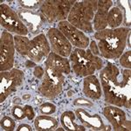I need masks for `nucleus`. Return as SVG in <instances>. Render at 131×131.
<instances>
[{"mask_svg": "<svg viewBox=\"0 0 131 131\" xmlns=\"http://www.w3.org/2000/svg\"><path fill=\"white\" fill-rule=\"evenodd\" d=\"M129 29L120 27L115 29H104L95 32L94 38L98 41L100 54L107 60H115L122 55L127 45V38Z\"/></svg>", "mask_w": 131, "mask_h": 131, "instance_id": "f03ea898", "label": "nucleus"}, {"mask_svg": "<svg viewBox=\"0 0 131 131\" xmlns=\"http://www.w3.org/2000/svg\"><path fill=\"white\" fill-rule=\"evenodd\" d=\"M64 82V74L46 67L44 79L39 86V92L46 98L53 99L62 93Z\"/></svg>", "mask_w": 131, "mask_h": 131, "instance_id": "423d86ee", "label": "nucleus"}, {"mask_svg": "<svg viewBox=\"0 0 131 131\" xmlns=\"http://www.w3.org/2000/svg\"><path fill=\"white\" fill-rule=\"evenodd\" d=\"M45 64L46 67H50L62 74H69L71 72V65L68 60L55 52H50Z\"/></svg>", "mask_w": 131, "mask_h": 131, "instance_id": "f3484780", "label": "nucleus"}, {"mask_svg": "<svg viewBox=\"0 0 131 131\" xmlns=\"http://www.w3.org/2000/svg\"><path fill=\"white\" fill-rule=\"evenodd\" d=\"M34 126L38 131L54 130L58 127V122L55 118L49 115H39L34 121Z\"/></svg>", "mask_w": 131, "mask_h": 131, "instance_id": "6ab92c4d", "label": "nucleus"}, {"mask_svg": "<svg viewBox=\"0 0 131 131\" xmlns=\"http://www.w3.org/2000/svg\"><path fill=\"white\" fill-rule=\"evenodd\" d=\"M49 42L54 52L62 57L70 56L72 45L66 36L57 28H51L47 32Z\"/></svg>", "mask_w": 131, "mask_h": 131, "instance_id": "9b49d317", "label": "nucleus"}, {"mask_svg": "<svg viewBox=\"0 0 131 131\" xmlns=\"http://www.w3.org/2000/svg\"><path fill=\"white\" fill-rule=\"evenodd\" d=\"M75 115L79 120L88 128H92L93 130H107L109 129L108 127L104 124L102 119L99 115H90L88 112L83 108H78L75 111Z\"/></svg>", "mask_w": 131, "mask_h": 131, "instance_id": "2eb2a0df", "label": "nucleus"}, {"mask_svg": "<svg viewBox=\"0 0 131 131\" xmlns=\"http://www.w3.org/2000/svg\"><path fill=\"white\" fill-rule=\"evenodd\" d=\"M33 73H34L36 78H38V79H41V78L44 76V74H45V71H44V69L42 68L41 67H39V66H38V67H35Z\"/></svg>", "mask_w": 131, "mask_h": 131, "instance_id": "c756f323", "label": "nucleus"}, {"mask_svg": "<svg viewBox=\"0 0 131 131\" xmlns=\"http://www.w3.org/2000/svg\"><path fill=\"white\" fill-rule=\"evenodd\" d=\"M70 60L73 72L80 77L94 74L95 70H101L103 67L101 59L94 55L90 50L85 51L81 48H75L72 51Z\"/></svg>", "mask_w": 131, "mask_h": 131, "instance_id": "20e7f679", "label": "nucleus"}, {"mask_svg": "<svg viewBox=\"0 0 131 131\" xmlns=\"http://www.w3.org/2000/svg\"><path fill=\"white\" fill-rule=\"evenodd\" d=\"M74 104L77 106H86V107H92L93 102L90 101H88L84 98H78L74 101Z\"/></svg>", "mask_w": 131, "mask_h": 131, "instance_id": "cd10ccee", "label": "nucleus"}, {"mask_svg": "<svg viewBox=\"0 0 131 131\" xmlns=\"http://www.w3.org/2000/svg\"><path fill=\"white\" fill-rule=\"evenodd\" d=\"M83 93L84 94L92 99L99 100L102 95V88L101 82L95 75L86 76L83 81Z\"/></svg>", "mask_w": 131, "mask_h": 131, "instance_id": "dca6fc26", "label": "nucleus"}, {"mask_svg": "<svg viewBox=\"0 0 131 131\" xmlns=\"http://www.w3.org/2000/svg\"><path fill=\"white\" fill-rule=\"evenodd\" d=\"M113 5L111 0H100L97 2V10L94 18V27L99 31L106 29L107 26V12Z\"/></svg>", "mask_w": 131, "mask_h": 131, "instance_id": "4468645a", "label": "nucleus"}, {"mask_svg": "<svg viewBox=\"0 0 131 131\" xmlns=\"http://www.w3.org/2000/svg\"><path fill=\"white\" fill-rule=\"evenodd\" d=\"M50 54V45L44 34H39L31 40L28 57L34 62H40Z\"/></svg>", "mask_w": 131, "mask_h": 131, "instance_id": "f8f14e48", "label": "nucleus"}, {"mask_svg": "<svg viewBox=\"0 0 131 131\" xmlns=\"http://www.w3.org/2000/svg\"><path fill=\"white\" fill-rule=\"evenodd\" d=\"M24 73L19 69H12L10 72H1L0 74V101H5L10 94L14 93L23 84Z\"/></svg>", "mask_w": 131, "mask_h": 131, "instance_id": "6e6552de", "label": "nucleus"}, {"mask_svg": "<svg viewBox=\"0 0 131 131\" xmlns=\"http://www.w3.org/2000/svg\"><path fill=\"white\" fill-rule=\"evenodd\" d=\"M39 109H40V112L43 115H52V114L55 113L56 107L55 105L51 102H45L41 105Z\"/></svg>", "mask_w": 131, "mask_h": 131, "instance_id": "a878e982", "label": "nucleus"}, {"mask_svg": "<svg viewBox=\"0 0 131 131\" xmlns=\"http://www.w3.org/2000/svg\"><path fill=\"white\" fill-rule=\"evenodd\" d=\"M103 115L113 126L114 130L130 131V122L127 121L125 113L121 108L116 106L106 107L103 110Z\"/></svg>", "mask_w": 131, "mask_h": 131, "instance_id": "ddd939ff", "label": "nucleus"}, {"mask_svg": "<svg viewBox=\"0 0 131 131\" xmlns=\"http://www.w3.org/2000/svg\"><path fill=\"white\" fill-rule=\"evenodd\" d=\"M14 103H15V104H17V103H18V104H19V103H20V99L19 98H16L15 100H14Z\"/></svg>", "mask_w": 131, "mask_h": 131, "instance_id": "72a5a7b5", "label": "nucleus"}, {"mask_svg": "<svg viewBox=\"0 0 131 131\" xmlns=\"http://www.w3.org/2000/svg\"><path fill=\"white\" fill-rule=\"evenodd\" d=\"M76 1L72 0H47L41 4L40 12L49 23L64 21Z\"/></svg>", "mask_w": 131, "mask_h": 131, "instance_id": "39448f33", "label": "nucleus"}, {"mask_svg": "<svg viewBox=\"0 0 131 131\" xmlns=\"http://www.w3.org/2000/svg\"><path fill=\"white\" fill-rule=\"evenodd\" d=\"M18 16L25 25V26L27 27L28 31L30 30L32 33H36L39 31L43 23L41 16L30 10L25 9H21L18 10Z\"/></svg>", "mask_w": 131, "mask_h": 131, "instance_id": "a211bd4d", "label": "nucleus"}, {"mask_svg": "<svg viewBox=\"0 0 131 131\" xmlns=\"http://www.w3.org/2000/svg\"><path fill=\"white\" fill-rule=\"evenodd\" d=\"M58 27L59 30L68 39L71 45L81 49H85L89 46V39L86 37V35L83 31L73 26L68 21L64 20L59 22Z\"/></svg>", "mask_w": 131, "mask_h": 131, "instance_id": "9d476101", "label": "nucleus"}, {"mask_svg": "<svg viewBox=\"0 0 131 131\" xmlns=\"http://www.w3.org/2000/svg\"><path fill=\"white\" fill-rule=\"evenodd\" d=\"M12 115L16 120H23L25 117L24 107L18 106V105H15L12 109Z\"/></svg>", "mask_w": 131, "mask_h": 131, "instance_id": "bb28decb", "label": "nucleus"}, {"mask_svg": "<svg viewBox=\"0 0 131 131\" xmlns=\"http://www.w3.org/2000/svg\"><path fill=\"white\" fill-rule=\"evenodd\" d=\"M0 19L1 25L9 32H14L16 35L25 36L28 33V29L21 20L18 14L5 4L0 5Z\"/></svg>", "mask_w": 131, "mask_h": 131, "instance_id": "0eeeda50", "label": "nucleus"}, {"mask_svg": "<svg viewBox=\"0 0 131 131\" xmlns=\"http://www.w3.org/2000/svg\"><path fill=\"white\" fill-rule=\"evenodd\" d=\"M14 43L17 52L23 56H27L31 46V40L25 36L16 35L14 37Z\"/></svg>", "mask_w": 131, "mask_h": 131, "instance_id": "4be33fe9", "label": "nucleus"}, {"mask_svg": "<svg viewBox=\"0 0 131 131\" xmlns=\"http://www.w3.org/2000/svg\"><path fill=\"white\" fill-rule=\"evenodd\" d=\"M24 111L25 114V117H27L29 120H32L35 116V113L33 108L29 105H26V106L24 107Z\"/></svg>", "mask_w": 131, "mask_h": 131, "instance_id": "c85d7f7f", "label": "nucleus"}, {"mask_svg": "<svg viewBox=\"0 0 131 131\" xmlns=\"http://www.w3.org/2000/svg\"><path fill=\"white\" fill-rule=\"evenodd\" d=\"M107 25L110 29L118 28L123 21V14L118 7H113L107 12Z\"/></svg>", "mask_w": 131, "mask_h": 131, "instance_id": "412c9836", "label": "nucleus"}, {"mask_svg": "<svg viewBox=\"0 0 131 131\" xmlns=\"http://www.w3.org/2000/svg\"><path fill=\"white\" fill-rule=\"evenodd\" d=\"M14 37L9 31H3L0 39V70L5 72L12 68L15 55Z\"/></svg>", "mask_w": 131, "mask_h": 131, "instance_id": "1a4fd4ad", "label": "nucleus"}, {"mask_svg": "<svg viewBox=\"0 0 131 131\" xmlns=\"http://www.w3.org/2000/svg\"><path fill=\"white\" fill-rule=\"evenodd\" d=\"M60 122L65 130H86V128L75 122V114L72 111H66L61 115Z\"/></svg>", "mask_w": 131, "mask_h": 131, "instance_id": "aec40b11", "label": "nucleus"}, {"mask_svg": "<svg viewBox=\"0 0 131 131\" xmlns=\"http://www.w3.org/2000/svg\"><path fill=\"white\" fill-rule=\"evenodd\" d=\"M105 101L118 107H131V72L121 73L116 66L108 63L100 73Z\"/></svg>", "mask_w": 131, "mask_h": 131, "instance_id": "f257e3e1", "label": "nucleus"}, {"mask_svg": "<svg viewBox=\"0 0 131 131\" xmlns=\"http://www.w3.org/2000/svg\"><path fill=\"white\" fill-rule=\"evenodd\" d=\"M1 127L5 130L12 131L15 128V122L9 116H5L1 119Z\"/></svg>", "mask_w": 131, "mask_h": 131, "instance_id": "5701e85b", "label": "nucleus"}, {"mask_svg": "<svg viewBox=\"0 0 131 131\" xmlns=\"http://www.w3.org/2000/svg\"><path fill=\"white\" fill-rule=\"evenodd\" d=\"M97 2L96 0L76 1L67 17L68 22L80 31L92 32L94 31L93 20L97 10Z\"/></svg>", "mask_w": 131, "mask_h": 131, "instance_id": "7ed1b4c3", "label": "nucleus"}, {"mask_svg": "<svg viewBox=\"0 0 131 131\" xmlns=\"http://www.w3.org/2000/svg\"><path fill=\"white\" fill-rule=\"evenodd\" d=\"M30 98H31V95H30V94H24V96H23V99H24L25 101L29 100V99H30Z\"/></svg>", "mask_w": 131, "mask_h": 131, "instance_id": "473e14b6", "label": "nucleus"}, {"mask_svg": "<svg viewBox=\"0 0 131 131\" xmlns=\"http://www.w3.org/2000/svg\"><path fill=\"white\" fill-rule=\"evenodd\" d=\"M17 130L18 131H31V126L27 125V124H21L18 127V128H17Z\"/></svg>", "mask_w": 131, "mask_h": 131, "instance_id": "2f4dec72", "label": "nucleus"}, {"mask_svg": "<svg viewBox=\"0 0 131 131\" xmlns=\"http://www.w3.org/2000/svg\"><path fill=\"white\" fill-rule=\"evenodd\" d=\"M18 2H19L20 5L25 10L34 9L39 5L43 3L42 1H38V0H20Z\"/></svg>", "mask_w": 131, "mask_h": 131, "instance_id": "393cba45", "label": "nucleus"}, {"mask_svg": "<svg viewBox=\"0 0 131 131\" xmlns=\"http://www.w3.org/2000/svg\"><path fill=\"white\" fill-rule=\"evenodd\" d=\"M120 58V64L122 67H126L127 69H130L131 67V51L124 52L122 55L119 57Z\"/></svg>", "mask_w": 131, "mask_h": 131, "instance_id": "b1692460", "label": "nucleus"}, {"mask_svg": "<svg viewBox=\"0 0 131 131\" xmlns=\"http://www.w3.org/2000/svg\"><path fill=\"white\" fill-rule=\"evenodd\" d=\"M90 51L92 52V53L94 55H99L100 54V52H99V49H98V46H97L96 42L94 40L91 41L90 43Z\"/></svg>", "mask_w": 131, "mask_h": 131, "instance_id": "7c9ffc66", "label": "nucleus"}]
</instances>
